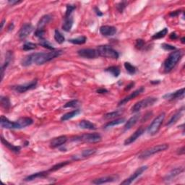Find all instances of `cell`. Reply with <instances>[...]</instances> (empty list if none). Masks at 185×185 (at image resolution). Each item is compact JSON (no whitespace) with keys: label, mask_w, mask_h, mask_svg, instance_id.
<instances>
[{"label":"cell","mask_w":185,"mask_h":185,"mask_svg":"<svg viewBox=\"0 0 185 185\" xmlns=\"http://www.w3.org/2000/svg\"><path fill=\"white\" fill-rule=\"evenodd\" d=\"M62 54V51H51V52H38L33 53L28 55L22 61V65L24 67L30 66L32 64H36L37 65H41L46 62H49L54 59L61 56Z\"/></svg>","instance_id":"cell-1"},{"label":"cell","mask_w":185,"mask_h":185,"mask_svg":"<svg viewBox=\"0 0 185 185\" xmlns=\"http://www.w3.org/2000/svg\"><path fill=\"white\" fill-rule=\"evenodd\" d=\"M182 57V52L181 51H174L169 54L167 59L164 62V69L166 73L171 71L173 68L177 65L179 61Z\"/></svg>","instance_id":"cell-2"},{"label":"cell","mask_w":185,"mask_h":185,"mask_svg":"<svg viewBox=\"0 0 185 185\" xmlns=\"http://www.w3.org/2000/svg\"><path fill=\"white\" fill-rule=\"evenodd\" d=\"M168 148H169V145H167V144H160V145L153 146V147L150 148L148 149H146L145 151H143L138 155V158L140 159L148 158L152 156L153 155L166 151Z\"/></svg>","instance_id":"cell-3"},{"label":"cell","mask_w":185,"mask_h":185,"mask_svg":"<svg viewBox=\"0 0 185 185\" xmlns=\"http://www.w3.org/2000/svg\"><path fill=\"white\" fill-rule=\"evenodd\" d=\"M97 51L99 54V56L106 57V58L117 60L119 57V53L110 46H99V47H98Z\"/></svg>","instance_id":"cell-4"},{"label":"cell","mask_w":185,"mask_h":185,"mask_svg":"<svg viewBox=\"0 0 185 185\" xmlns=\"http://www.w3.org/2000/svg\"><path fill=\"white\" fill-rule=\"evenodd\" d=\"M165 116V113L162 112L153 119V121L151 122V124L148 127V132L151 135H154L158 133L159 129H160L162 123L164 122Z\"/></svg>","instance_id":"cell-5"},{"label":"cell","mask_w":185,"mask_h":185,"mask_svg":"<svg viewBox=\"0 0 185 185\" xmlns=\"http://www.w3.org/2000/svg\"><path fill=\"white\" fill-rule=\"evenodd\" d=\"M158 101L157 98L155 97H148L145 99H142L141 101L137 102L132 107V112L135 113L140 112L142 109L148 108V107L153 106L154 103Z\"/></svg>","instance_id":"cell-6"},{"label":"cell","mask_w":185,"mask_h":185,"mask_svg":"<svg viewBox=\"0 0 185 185\" xmlns=\"http://www.w3.org/2000/svg\"><path fill=\"white\" fill-rule=\"evenodd\" d=\"M73 140L75 141H83L90 143H96L101 140V136L99 133H88V134L82 135L81 136H77Z\"/></svg>","instance_id":"cell-7"},{"label":"cell","mask_w":185,"mask_h":185,"mask_svg":"<svg viewBox=\"0 0 185 185\" xmlns=\"http://www.w3.org/2000/svg\"><path fill=\"white\" fill-rule=\"evenodd\" d=\"M77 54L80 57L86 59H96L99 57L97 49H83L79 50Z\"/></svg>","instance_id":"cell-8"},{"label":"cell","mask_w":185,"mask_h":185,"mask_svg":"<svg viewBox=\"0 0 185 185\" xmlns=\"http://www.w3.org/2000/svg\"><path fill=\"white\" fill-rule=\"evenodd\" d=\"M147 169H148L147 166H142V167H140L139 169H137L136 171H135L128 179H125L124 182H122L121 184H124V185L131 184L137 178H138V177H140V175H142V174L145 171H146Z\"/></svg>","instance_id":"cell-9"},{"label":"cell","mask_w":185,"mask_h":185,"mask_svg":"<svg viewBox=\"0 0 185 185\" xmlns=\"http://www.w3.org/2000/svg\"><path fill=\"white\" fill-rule=\"evenodd\" d=\"M37 80H34L31 81V83H26L24 85H19V86H16L13 87V89L15 90L16 92H20V93H23L28 91L29 90H32L35 88L37 86Z\"/></svg>","instance_id":"cell-10"},{"label":"cell","mask_w":185,"mask_h":185,"mask_svg":"<svg viewBox=\"0 0 185 185\" xmlns=\"http://www.w3.org/2000/svg\"><path fill=\"white\" fill-rule=\"evenodd\" d=\"M144 90H145V88H144L143 87H141V88H139V89L135 90L134 92H132V93L129 94V96H126L125 98H124L123 99H122L121 101H119V106H122V105L125 104V103H127V102H129V101H130L131 100H132L133 99H135V98L137 97V96H138L139 95H140V94H141L142 92L144 91Z\"/></svg>","instance_id":"cell-11"},{"label":"cell","mask_w":185,"mask_h":185,"mask_svg":"<svg viewBox=\"0 0 185 185\" xmlns=\"http://www.w3.org/2000/svg\"><path fill=\"white\" fill-rule=\"evenodd\" d=\"M184 96V88L179 89L177 91L174 92H170L164 96V99L166 100H169V101H173V100L182 99Z\"/></svg>","instance_id":"cell-12"},{"label":"cell","mask_w":185,"mask_h":185,"mask_svg":"<svg viewBox=\"0 0 185 185\" xmlns=\"http://www.w3.org/2000/svg\"><path fill=\"white\" fill-rule=\"evenodd\" d=\"M33 27L30 23H27L23 25L21 28H20L19 33H18L19 38L20 39H25V38H27V37L28 36L29 34H31V33L33 31Z\"/></svg>","instance_id":"cell-13"},{"label":"cell","mask_w":185,"mask_h":185,"mask_svg":"<svg viewBox=\"0 0 185 185\" xmlns=\"http://www.w3.org/2000/svg\"><path fill=\"white\" fill-rule=\"evenodd\" d=\"M144 132H145V130H144L143 128H139L138 129H137L135 132L133 133L132 135H131L128 138L126 139L125 141V145H128L133 143L135 141H136L137 139H138L142 134H143Z\"/></svg>","instance_id":"cell-14"},{"label":"cell","mask_w":185,"mask_h":185,"mask_svg":"<svg viewBox=\"0 0 185 185\" xmlns=\"http://www.w3.org/2000/svg\"><path fill=\"white\" fill-rule=\"evenodd\" d=\"M67 141V138L65 135L57 137V138H54L51 140V142H50V146L52 148H56L60 147V146L64 145Z\"/></svg>","instance_id":"cell-15"},{"label":"cell","mask_w":185,"mask_h":185,"mask_svg":"<svg viewBox=\"0 0 185 185\" xmlns=\"http://www.w3.org/2000/svg\"><path fill=\"white\" fill-rule=\"evenodd\" d=\"M100 33L104 36H113L116 34V28L111 25H103L100 28Z\"/></svg>","instance_id":"cell-16"},{"label":"cell","mask_w":185,"mask_h":185,"mask_svg":"<svg viewBox=\"0 0 185 185\" xmlns=\"http://www.w3.org/2000/svg\"><path fill=\"white\" fill-rule=\"evenodd\" d=\"M1 127L5 129H17V125L15 122H11L6 116H2L0 120Z\"/></svg>","instance_id":"cell-17"},{"label":"cell","mask_w":185,"mask_h":185,"mask_svg":"<svg viewBox=\"0 0 185 185\" xmlns=\"http://www.w3.org/2000/svg\"><path fill=\"white\" fill-rule=\"evenodd\" d=\"M33 120L31 118L29 117H23L20 118L16 121V125H17V129H22L25 128V127H28V126H30L33 124Z\"/></svg>","instance_id":"cell-18"},{"label":"cell","mask_w":185,"mask_h":185,"mask_svg":"<svg viewBox=\"0 0 185 185\" xmlns=\"http://www.w3.org/2000/svg\"><path fill=\"white\" fill-rule=\"evenodd\" d=\"M116 179H117V177H116V176H108V177H101V178L94 179L93 181H92V183L95 184H106V183L114 182L116 180Z\"/></svg>","instance_id":"cell-19"},{"label":"cell","mask_w":185,"mask_h":185,"mask_svg":"<svg viewBox=\"0 0 185 185\" xmlns=\"http://www.w3.org/2000/svg\"><path fill=\"white\" fill-rule=\"evenodd\" d=\"M140 116L139 115V114H136V115L132 116L131 118H129V119L127 120V122H126L125 127H124V129H125V131L129 130V129H130L133 126H135L136 125L137 123H138V122L139 121V119H140Z\"/></svg>","instance_id":"cell-20"},{"label":"cell","mask_w":185,"mask_h":185,"mask_svg":"<svg viewBox=\"0 0 185 185\" xmlns=\"http://www.w3.org/2000/svg\"><path fill=\"white\" fill-rule=\"evenodd\" d=\"M51 20V15H44L39 20V21L38 22V24H37V29H38V30H44V27L49 23Z\"/></svg>","instance_id":"cell-21"},{"label":"cell","mask_w":185,"mask_h":185,"mask_svg":"<svg viewBox=\"0 0 185 185\" xmlns=\"http://www.w3.org/2000/svg\"><path fill=\"white\" fill-rule=\"evenodd\" d=\"M78 126L80 128L84 129H90V130H93V129H96V125H94L93 123L90 122V121H88V120H82V121L79 122Z\"/></svg>","instance_id":"cell-22"},{"label":"cell","mask_w":185,"mask_h":185,"mask_svg":"<svg viewBox=\"0 0 185 185\" xmlns=\"http://www.w3.org/2000/svg\"><path fill=\"white\" fill-rule=\"evenodd\" d=\"M1 141H2V143L3 145L5 146V147H7V148L10 150V151H12V152H14V153H16L20 152V146H15L13 145H12V144L10 143L8 141H7V140H5L3 137H1Z\"/></svg>","instance_id":"cell-23"},{"label":"cell","mask_w":185,"mask_h":185,"mask_svg":"<svg viewBox=\"0 0 185 185\" xmlns=\"http://www.w3.org/2000/svg\"><path fill=\"white\" fill-rule=\"evenodd\" d=\"M182 113H183V108L182 109H180V110H179L178 112H176L175 114L170 118V119L168 121V122L166 123V126H171L177 122L180 119L181 116H182Z\"/></svg>","instance_id":"cell-24"},{"label":"cell","mask_w":185,"mask_h":185,"mask_svg":"<svg viewBox=\"0 0 185 185\" xmlns=\"http://www.w3.org/2000/svg\"><path fill=\"white\" fill-rule=\"evenodd\" d=\"M73 25V17H70V18H64V21L62 25L63 31H66V32H69L72 29Z\"/></svg>","instance_id":"cell-25"},{"label":"cell","mask_w":185,"mask_h":185,"mask_svg":"<svg viewBox=\"0 0 185 185\" xmlns=\"http://www.w3.org/2000/svg\"><path fill=\"white\" fill-rule=\"evenodd\" d=\"M47 175L48 171L38 172V173H35L33 174H31L28 176V177H27L25 179V180L27 181V182H29V181H33L38 178H44V177H46Z\"/></svg>","instance_id":"cell-26"},{"label":"cell","mask_w":185,"mask_h":185,"mask_svg":"<svg viewBox=\"0 0 185 185\" xmlns=\"http://www.w3.org/2000/svg\"><path fill=\"white\" fill-rule=\"evenodd\" d=\"M80 113V109H76V110L72 111V112L67 113V114H64L62 117H61V120L62 121H67V120H70L71 119H73V117L76 116L78 115V114Z\"/></svg>","instance_id":"cell-27"},{"label":"cell","mask_w":185,"mask_h":185,"mask_svg":"<svg viewBox=\"0 0 185 185\" xmlns=\"http://www.w3.org/2000/svg\"><path fill=\"white\" fill-rule=\"evenodd\" d=\"M105 71L108 72V73L112 74L113 76L115 77H119V75H120V70L117 66L109 67L106 68V69L105 70Z\"/></svg>","instance_id":"cell-28"},{"label":"cell","mask_w":185,"mask_h":185,"mask_svg":"<svg viewBox=\"0 0 185 185\" xmlns=\"http://www.w3.org/2000/svg\"><path fill=\"white\" fill-rule=\"evenodd\" d=\"M125 122V118H119V119H116V120H114V121L110 122H108L105 125L104 128H110L112 127H114V126L116 125H119L121 124H123Z\"/></svg>","instance_id":"cell-29"},{"label":"cell","mask_w":185,"mask_h":185,"mask_svg":"<svg viewBox=\"0 0 185 185\" xmlns=\"http://www.w3.org/2000/svg\"><path fill=\"white\" fill-rule=\"evenodd\" d=\"M183 171H184V168H182V167L176 168V169L171 170V171H170L169 175L167 176V179H171L174 178L175 177H177V176L180 174L182 173Z\"/></svg>","instance_id":"cell-30"},{"label":"cell","mask_w":185,"mask_h":185,"mask_svg":"<svg viewBox=\"0 0 185 185\" xmlns=\"http://www.w3.org/2000/svg\"><path fill=\"white\" fill-rule=\"evenodd\" d=\"M87 38L86 36H80L76 38H73V39L69 40V42L73 44H77V45H82L86 42Z\"/></svg>","instance_id":"cell-31"},{"label":"cell","mask_w":185,"mask_h":185,"mask_svg":"<svg viewBox=\"0 0 185 185\" xmlns=\"http://www.w3.org/2000/svg\"><path fill=\"white\" fill-rule=\"evenodd\" d=\"M54 39L58 44H62L64 43V41H65V38L63 36L62 33H61L58 30H55L54 32Z\"/></svg>","instance_id":"cell-32"},{"label":"cell","mask_w":185,"mask_h":185,"mask_svg":"<svg viewBox=\"0 0 185 185\" xmlns=\"http://www.w3.org/2000/svg\"><path fill=\"white\" fill-rule=\"evenodd\" d=\"M167 33H168V29L166 28H165L162 29L161 31H158V33H156L155 34L153 35L152 36V38L153 39H159V38H164Z\"/></svg>","instance_id":"cell-33"},{"label":"cell","mask_w":185,"mask_h":185,"mask_svg":"<svg viewBox=\"0 0 185 185\" xmlns=\"http://www.w3.org/2000/svg\"><path fill=\"white\" fill-rule=\"evenodd\" d=\"M11 60V54L10 53H7V58L6 60H5V62L4 64H2V66L1 68V71H2V80L3 79V76H4V71H5V70H6V68L7 67V66L9 65V64H10Z\"/></svg>","instance_id":"cell-34"},{"label":"cell","mask_w":185,"mask_h":185,"mask_svg":"<svg viewBox=\"0 0 185 185\" xmlns=\"http://www.w3.org/2000/svg\"><path fill=\"white\" fill-rule=\"evenodd\" d=\"M125 67L127 72L130 75H134L136 73V67L131 64L129 62H125Z\"/></svg>","instance_id":"cell-35"},{"label":"cell","mask_w":185,"mask_h":185,"mask_svg":"<svg viewBox=\"0 0 185 185\" xmlns=\"http://www.w3.org/2000/svg\"><path fill=\"white\" fill-rule=\"evenodd\" d=\"M120 114H121V111H114V112H109L107 113L103 116L105 119H114V118H116V116H119Z\"/></svg>","instance_id":"cell-36"},{"label":"cell","mask_w":185,"mask_h":185,"mask_svg":"<svg viewBox=\"0 0 185 185\" xmlns=\"http://www.w3.org/2000/svg\"><path fill=\"white\" fill-rule=\"evenodd\" d=\"M39 44L41 46H42L43 47L46 48V49H47L51 50V51H54L55 50V49L53 47L52 45H51V44H50L47 40H45L44 38H43V39H40Z\"/></svg>","instance_id":"cell-37"},{"label":"cell","mask_w":185,"mask_h":185,"mask_svg":"<svg viewBox=\"0 0 185 185\" xmlns=\"http://www.w3.org/2000/svg\"><path fill=\"white\" fill-rule=\"evenodd\" d=\"M70 164V161H64V162H60L59 163V164H56V165H54L53 166V167H51V169L49 170L50 171H57V170L62 169V168L64 167V166L67 165V164Z\"/></svg>","instance_id":"cell-38"},{"label":"cell","mask_w":185,"mask_h":185,"mask_svg":"<svg viewBox=\"0 0 185 185\" xmlns=\"http://www.w3.org/2000/svg\"><path fill=\"white\" fill-rule=\"evenodd\" d=\"M1 105H2V106L3 108H5V109H10V99H9L7 97H3V96H2Z\"/></svg>","instance_id":"cell-39"},{"label":"cell","mask_w":185,"mask_h":185,"mask_svg":"<svg viewBox=\"0 0 185 185\" xmlns=\"http://www.w3.org/2000/svg\"><path fill=\"white\" fill-rule=\"evenodd\" d=\"M36 48V44L31 43V42H26L23 44V49L24 51H31L33 50Z\"/></svg>","instance_id":"cell-40"},{"label":"cell","mask_w":185,"mask_h":185,"mask_svg":"<svg viewBox=\"0 0 185 185\" xmlns=\"http://www.w3.org/2000/svg\"><path fill=\"white\" fill-rule=\"evenodd\" d=\"M75 10V7L74 6V5H67V10L65 12V15H64L65 18H67L71 17L72 13H73V12Z\"/></svg>","instance_id":"cell-41"},{"label":"cell","mask_w":185,"mask_h":185,"mask_svg":"<svg viewBox=\"0 0 185 185\" xmlns=\"http://www.w3.org/2000/svg\"><path fill=\"white\" fill-rule=\"evenodd\" d=\"M96 153V149H86L82 152V157L83 158H86V157H89L90 155H94Z\"/></svg>","instance_id":"cell-42"},{"label":"cell","mask_w":185,"mask_h":185,"mask_svg":"<svg viewBox=\"0 0 185 185\" xmlns=\"http://www.w3.org/2000/svg\"><path fill=\"white\" fill-rule=\"evenodd\" d=\"M79 105V101L78 100H73L67 102L64 105V108H75Z\"/></svg>","instance_id":"cell-43"},{"label":"cell","mask_w":185,"mask_h":185,"mask_svg":"<svg viewBox=\"0 0 185 185\" xmlns=\"http://www.w3.org/2000/svg\"><path fill=\"white\" fill-rule=\"evenodd\" d=\"M127 4H128L127 2H121L118 3L116 5V7L119 12H122L126 8V7H127Z\"/></svg>","instance_id":"cell-44"},{"label":"cell","mask_w":185,"mask_h":185,"mask_svg":"<svg viewBox=\"0 0 185 185\" xmlns=\"http://www.w3.org/2000/svg\"><path fill=\"white\" fill-rule=\"evenodd\" d=\"M145 46V41L142 39H138L136 41L135 47L138 49H142Z\"/></svg>","instance_id":"cell-45"},{"label":"cell","mask_w":185,"mask_h":185,"mask_svg":"<svg viewBox=\"0 0 185 185\" xmlns=\"http://www.w3.org/2000/svg\"><path fill=\"white\" fill-rule=\"evenodd\" d=\"M161 47L164 50H166V51H174V50L176 49L175 46L170 45V44H163L161 45Z\"/></svg>","instance_id":"cell-46"},{"label":"cell","mask_w":185,"mask_h":185,"mask_svg":"<svg viewBox=\"0 0 185 185\" xmlns=\"http://www.w3.org/2000/svg\"><path fill=\"white\" fill-rule=\"evenodd\" d=\"M44 33H45L44 30H38V29H37L36 32H35V36L38 37V38H40V39H43Z\"/></svg>","instance_id":"cell-47"},{"label":"cell","mask_w":185,"mask_h":185,"mask_svg":"<svg viewBox=\"0 0 185 185\" xmlns=\"http://www.w3.org/2000/svg\"><path fill=\"white\" fill-rule=\"evenodd\" d=\"M134 86H135V83H134V82L130 83H129V84L128 85V86L126 87L125 90H126V91H127V90H129L130 89H132V87Z\"/></svg>","instance_id":"cell-48"},{"label":"cell","mask_w":185,"mask_h":185,"mask_svg":"<svg viewBox=\"0 0 185 185\" xmlns=\"http://www.w3.org/2000/svg\"><path fill=\"white\" fill-rule=\"evenodd\" d=\"M108 92V90L106 89H104V88H100V89L97 90L98 93H105V92Z\"/></svg>","instance_id":"cell-49"},{"label":"cell","mask_w":185,"mask_h":185,"mask_svg":"<svg viewBox=\"0 0 185 185\" xmlns=\"http://www.w3.org/2000/svg\"><path fill=\"white\" fill-rule=\"evenodd\" d=\"M20 2H21V1H14V0H12V1L10 0V1H8V3L10 4V5H16V4H18Z\"/></svg>","instance_id":"cell-50"},{"label":"cell","mask_w":185,"mask_h":185,"mask_svg":"<svg viewBox=\"0 0 185 185\" xmlns=\"http://www.w3.org/2000/svg\"><path fill=\"white\" fill-rule=\"evenodd\" d=\"M170 38H171V39H177V38H178V36H177V34H176V33H172L171 35H170Z\"/></svg>","instance_id":"cell-51"},{"label":"cell","mask_w":185,"mask_h":185,"mask_svg":"<svg viewBox=\"0 0 185 185\" xmlns=\"http://www.w3.org/2000/svg\"><path fill=\"white\" fill-rule=\"evenodd\" d=\"M179 13H180V11H175V12H172L171 14H170V16L171 17H175L177 15H178Z\"/></svg>","instance_id":"cell-52"},{"label":"cell","mask_w":185,"mask_h":185,"mask_svg":"<svg viewBox=\"0 0 185 185\" xmlns=\"http://www.w3.org/2000/svg\"><path fill=\"white\" fill-rule=\"evenodd\" d=\"M95 11H96V14H97V15H99V17L103 15V13H102V12H101V11H100V10H99V9L97 8V7H96V8H95Z\"/></svg>","instance_id":"cell-53"},{"label":"cell","mask_w":185,"mask_h":185,"mask_svg":"<svg viewBox=\"0 0 185 185\" xmlns=\"http://www.w3.org/2000/svg\"><path fill=\"white\" fill-rule=\"evenodd\" d=\"M179 152H178V153L179 155H182V154H184V147H182V148L181 149H179Z\"/></svg>","instance_id":"cell-54"},{"label":"cell","mask_w":185,"mask_h":185,"mask_svg":"<svg viewBox=\"0 0 185 185\" xmlns=\"http://www.w3.org/2000/svg\"><path fill=\"white\" fill-rule=\"evenodd\" d=\"M5 20L4 19L3 20H2V26H1V28L2 29L3 28V26H4V23H5Z\"/></svg>","instance_id":"cell-55"},{"label":"cell","mask_w":185,"mask_h":185,"mask_svg":"<svg viewBox=\"0 0 185 185\" xmlns=\"http://www.w3.org/2000/svg\"><path fill=\"white\" fill-rule=\"evenodd\" d=\"M184 39H185V38H184V37H183V38H182V44H184Z\"/></svg>","instance_id":"cell-56"}]
</instances>
